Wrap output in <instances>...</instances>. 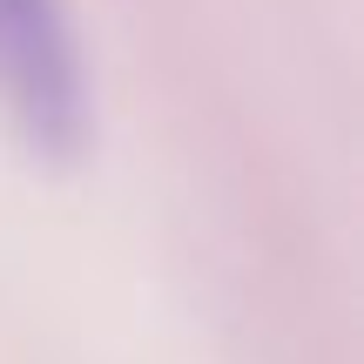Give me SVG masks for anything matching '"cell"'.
I'll return each mask as SVG.
<instances>
[{
    "instance_id": "cell-1",
    "label": "cell",
    "mask_w": 364,
    "mask_h": 364,
    "mask_svg": "<svg viewBox=\"0 0 364 364\" xmlns=\"http://www.w3.org/2000/svg\"><path fill=\"white\" fill-rule=\"evenodd\" d=\"M0 122L34 162H81L95 88L68 0H0Z\"/></svg>"
}]
</instances>
